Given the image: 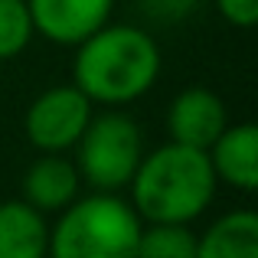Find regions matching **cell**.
Wrapping results in <instances>:
<instances>
[{"label": "cell", "mask_w": 258, "mask_h": 258, "mask_svg": "<svg viewBox=\"0 0 258 258\" xmlns=\"http://www.w3.org/2000/svg\"><path fill=\"white\" fill-rule=\"evenodd\" d=\"M33 33L56 46H79L111 20L114 0H26Z\"/></svg>", "instance_id": "obj_6"}, {"label": "cell", "mask_w": 258, "mask_h": 258, "mask_svg": "<svg viewBox=\"0 0 258 258\" xmlns=\"http://www.w3.org/2000/svg\"><path fill=\"white\" fill-rule=\"evenodd\" d=\"M92 114H95V105L88 101L82 88H76L72 82L52 85L46 92H39L26 108V118H23L26 141L43 154H66L82 138Z\"/></svg>", "instance_id": "obj_5"}, {"label": "cell", "mask_w": 258, "mask_h": 258, "mask_svg": "<svg viewBox=\"0 0 258 258\" xmlns=\"http://www.w3.org/2000/svg\"><path fill=\"white\" fill-rule=\"evenodd\" d=\"M79 189L82 176L76 170V160H69L66 154H43L23 173V200L46 216L62 213L79 196Z\"/></svg>", "instance_id": "obj_9"}, {"label": "cell", "mask_w": 258, "mask_h": 258, "mask_svg": "<svg viewBox=\"0 0 258 258\" xmlns=\"http://www.w3.org/2000/svg\"><path fill=\"white\" fill-rule=\"evenodd\" d=\"M216 10L222 13V20L239 30H252L258 23V0H216Z\"/></svg>", "instance_id": "obj_15"}, {"label": "cell", "mask_w": 258, "mask_h": 258, "mask_svg": "<svg viewBox=\"0 0 258 258\" xmlns=\"http://www.w3.org/2000/svg\"><path fill=\"white\" fill-rule=\"evenodd\" d=\"M49 219L26 200L0 203V258H46Z\"/></svg>", "instance_id": "obj_10"}, {"label": "cell", "mask_w": 258, "mask_h": 258, "mask_svg": "<svg viewBox=\"0 0 258 258\" xmlns=\"http://www.w3.org/2000/svg\"><path fill=\"white\" fill-rule=\"evenodd\" d=\"M141 226L127 200L92 189L56 213L46 258H138Z\"/></svg>", "instance_id": "obj_3"}, {"label": "cell", "mask_w": 258, "mask_h": 258, "mask_svg": "<svg viewBox=\"0 0 258 258\" xmlns=\"http://www.w3.org/2000/svg\"><path fill=\"white\" fill-rule=\"evenodd\" d=\"M144 157L141 124L121 108L92 114L82 138L76 141V170L95 193H118L131 183Z\"/></svg>", "instance_id": "obj_4"}, {"label": "cell", "mask_w": 258, "mask_h": 258, "mask_svg": "<svg viewBox=\"0 0 258 258\" xmlns=\"http://www.w3.org/2000/svg\"><path fill=\"white\" fill-rule=\"evenodd\" d=\"M196 258H258V216L232 209L196 235Z\"/></svg>", "instance_id": "obj_11"}, {"label": "cell", "mask_w": 258, "mask_h": 258, "mask_svg": "<svg viewBox=\"0 0 258 258\" xmlns=\"http://www.w3.org/2000/svg\"><path fill=\"white\" fill-rule=\"evenodd\" d=\"M213 164L206 151L167 141L157 151L141 157L131 183V206L141 216V222H183L189 226L206 213V206L216 196Z\"/></svg>", "instance_id": "obj_2"}, {"label": "cell", "mask_w": 258, "mask_h": 258, "mask_svg": "<svg viewBox=\"0 0 258 258\" xmlns=\"http://www.w3.org/2000/svg\"><path fill=\"white\" fill-rule=\"evenodd\" d=\"M36 36L26 0H0V62L17 59Z\"/></svg>", "instance_id": "obj_13"}, {"label": "cell", "mask_w": 258, "mask_h": 258, "mask_svg": "<svg viewBox=\"0 0 258 258\" xmlns=\"http://www.w3.org/2000/svg\"><path fill=\"white\" fill-rule=\"evenodd\" d=\"M141 13L147 20H160V23H180L200 7V0H138Z\"/></svg>", "instance_id": "obj_14"}, {"label": "cell", "mask_w": 258, "mask_h": 258, "mask_svg": "<svg viewBox=\"0 0 258 258\" xmlns=\"http://www.w3.org/2000/svg\"><path fill=\"white\" fill-rule=\"evenodd\" d=\"M138 258H196V232L183 222H144Z\"/></svg>", "instance_id": "obj_12"}, {"label": "cell", "mask_w": 258, "mask_h": 258, "mask_svg": "<svg viewBox=\"0 0 258 258\" xmlns=\"http://www.w3.org/2000/svg\"><path fill=\"white\" fill-rule=\"evenodd\" d=\"M206 157L219 183L239 193L258 189V127L252 121L226 124L219 138L206 147Z\"/></svg>", "instance_id": "obj_8"}, {"label": "cell", "mask_w": 258, "mask_h": 258, "mask_svg": "<svg viewBox=\"0 0 258 258\" xmlns=\"http://www.w3.org/2000/svg\"><path fill=\"white\" fill-rule=\"evenodd\" d=\"M229 124L226 101L206 85H189L173 95L170 108H167V134L176 144L206 151L222 127Z\"/></svg>", "instance_id": "obj_7"}, {"label": "cell", "mask_w": 258, "mask_h": 258, "mask_svg": "<svg viewBox=\"0 0 258 258\" xmlns=\"http://www.w3.org/2000/svg\"><path fill=\"white\" fill-rule=\"evenodd\" d=\"M72 49V85L101 108L138 101L160 76L157 39L134 23H105Z\"/></svg>", "instance_id": "obj_1"}]
</instances>
